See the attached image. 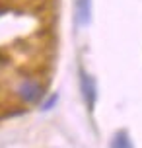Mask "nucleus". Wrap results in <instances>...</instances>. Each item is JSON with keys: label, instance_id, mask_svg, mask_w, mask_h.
Listing matches in <instances>:
<instances>
[{"label": "nucleus", "instance_id": "1", "mask_svg": "<svg viewBox=\"0 0 142 148\" xmlns=\"http://www.w3.org/2000/svg\"><path fill=\"white\" fill-rule=\"evenodd\" d=\"M80 88H82V96H84V101L88 105V109L94 111L96 99H97V86H96V80L86 70L80 72Z\"/></svg>", "mask_w": 142, "mask_h": 148}, {"label": "nucleus", "instance_id": "2", "mask_svg": "<svg viewBox=\"0 0 142 148\" xmlns=\"http://www.w3.org/2000/svg\"><path fill=\"white\" fill-rule=\"evenodd\" d=\"M18 94H20V97H22L23 101H27V103H35L39 97L43 96V88L39 86L37 82L25 80L23 84H20V88H18Z\"/></svg>", "mask_w": 142, "mask_h": 148}, {"label": "nucleus", "instance_id": "3", "mask_svg": "<svg viewBox=\"0 0 142 148\" xmlns=\"http://www.w3.org/2000/svg\"><path fill=\"white\" fill-rule=\"evenodd\" d=\"M76 18L78 23L86 27L91 20V0H76Z\"/></svg>", "mask_w": 142, "mask_h": 148}, {"label": "nucleus", "instance_id": "4", "mask_svg": "<svg viewBox=\"0 0 142 148\" xmlns=\"http://www.w3.org/2000/svg\"><path fill=\"white\" fill-rule=\"evenodd\" d=\"M111 148H132V144L128 140V134L125 133V131H119V133L113 136Z\"/></svg>", "mask_w": 142, "mask_h": 148}, {"label": "nucleus", "instance_id": "5", "mask_svg": "<svg viewBox=\"0 0 142 148\" xmlns=\"http://www.w3.org/2000/svg\"><path fill=\"white\" fill-rule=\"evenodd\" d=\"M55 101H57V96H53L51 99H49V101H47V103L43 105V109H49V107H53V103H55Z\"/></svg>", "mask_w": 142, "mask_h": 148}]
</instances>
